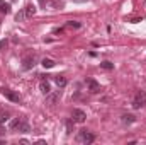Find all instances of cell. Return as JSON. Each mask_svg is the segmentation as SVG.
<instances>
[{"mask_svg":"<svg viewBox=\"0 0 146 145\" xmlns=\"http://www.w3.org/2000/svg\"><path fill=\"white\" fill-rule=\"evenodd\" d=\"M9 126H10L12 130L22 132V133H27V132H31V126H29V123H27L26 119H19V118L12 119V121L9 123Z\"/></svg>","mask_w":146,"mask_h":145,"instance_id":"6da1fadb","label":"cell"},{"mask_svg":"<svg viewBox=\"0 0 146 145\" xmlns=\"http://www.w3.org/2000/svg\"><path fill=\"white\" fill-rule=\"evenodd\" d=\"M145 104H146V92L145 91L136 92V96H134V99H133V108L134 109H141Z\"/></svg>","mask_w":146,"mask_h":145,"instance_id":"7a4b0ae2","label":"cell"},{"mask_svg":"<svg viewBox=\"0 0 146 145\" xmlns=\"http://www.w3.org/2000/svg\"><path fill=\"white\" fill-rule=\"evenodd\" d=\"M0 94L5 96V97H7L9 101H12V103H19V101H21V96H19L17 92H14V91L7 89V87H2V89H0Z\"/></svg>","mask_w":146,"mask_h":145,"instance_id":"3957f363","label":"cell"},{"mask_svg":"<svg viewBox=\"0 0 146 145\" xmlns=\"http://www.w3.org/2000/svg\"><path fill=\"white\" fill-rule=\"evenodd\" d=\"M76 140H78L80 144H92V142L95 140V137H94V135H92L90 132H87V130H82V132L78 133Z\"/></svg>","mask_w":146,"mask_h":145,"instance_id":"277c9868","label":"cell"},{"mask_svg":"<svg viewBox=\"0 0 146 145\" xmlns=\"http://www.w3.org/2000/svg\"><path fill=\"white\" fill-rule=\"evenodd\" d=\"M72 118H73V121L75 123H83L85 119H87V114H85V111L83 109H73V113H72Z\"/></svg>","mask_w":146,"mask_h":145,"instance_id":"5b68a950","label":"cell"},{"mask_svg":"<svg viewBox=\"0 0 146 145\" xmlns=\"http://www.w3.org/2000/svg\"><path fill=\"white\" fill-rule=\"evenodd\" d=\"M36 65V56L34 55H27L24 60H22V67L26 68V70H29V68H33Z\"/></svg>","mask_w":146,"mask_h":145,"instance_id":"8992f818","label":"cell"},{"mask_svg":"<svg viewBox=\"0 0 146 145\" xmlns=\"http://www.w3.org/2000/svg\"><path fill=\"white\" fill-rule=\"evenodd\" d=\"M87 85H88V91H90L92 94H97V92H100V84H99L97 80H94V79H88V80H87Z\"/></svg>","mask_w":146,"mask_h":145,"instance_id":"52a82bcc","label":"cell"},{"mask_svg":"<svg viewBox=\"0 0 146 145\" xmlns=\"http://www.w3.org/2000/svg\"><path fill=\"white\" fill-rule=\"evenodd\" d=\"M39 89H41V92H42L44 96L51 92V85H49V82H48V80H41V84H39Z\"/></svg>","mask_w":146,"mask_h":145,"instance_id":"ba28073f","label":"cell"},{"mask_svg":"<svg viewBox=\"0 0 146 145\" xmlns=\"http://www.w3.org/2000/svg\"><path fill=\"white\" fill-rule=\"evenodd\" d=\"M58 99H60V92H54V94H51V92H49V94H46V101H48V104H51V106H53V104H56V101H58Z\"/></svg>","mask_w":146,"mask_h":145,"instance_id":"9c48e42d","label":"cell"},{"mask_svg":"<svg viewBox=\"0 0 146 145\" xmlns=\"http://www.w3.org/2000/svg\"><path fill=\"white\" fill-rule=\"evenodd\" d=\"M121 121H122L124 125H131V123H134V121H136V116H134V114H122Z\"/></svg>","mask_w":146,"mask_h":145,"instance_id":"30bf717a","label":"cell"},{"mask_svg":"<svg viewBox=\"0 0 146 145\" xmlns=\"http://www.w3.org/2000/svg\"><path fill=\"white\" fill-rule=\"evenodd\" d=\"M54 82H56L58 87H65L66 85V79L63 75H54Z\"/></svg>","mask_w":146,"mask_h":145,"instance_id":"8fae6325","label":"cell"},{"mask_svg":"<svg viewBox=\"0 0 146 145\" xmlns=\"http://www.w3.org/2000/svg\"><path fill=\"white\" fill-rule=\"evenodd\" d=\"M0 12L2 14H9L10 12V3H7L5 0H0Z\"/></svg>","mask_w":146,"mask_h":145,"instance_id":"7c38bea8","label":"cell"},{"mask_svg":"<svg viewBox=\"0 0 146 145\" xmlns=\"http://www.w3.org/2000/svg\"><path fill=\"white\" fill-rule=\"evenodd\" d=\"M24 14H26V17L29 19V17H33L34 14H36V7L34 5H27L26 7V10H24Z\"/></svg>","mask_w":146,"mask_h":145,"instance_id":"4fadbf2b","label":"cell"},{"mask_svg":"<svg viewBox=\"0 0 146 145\" xmlns=\"http://www.w3.org/2000/svg\"><path fill=\"white\" fill-rule=\"evenodd\" d=\"M41 65H42L44 68H53V67H54V62H53L51 58H44V60L41 62Z\"/></svg>","mask_w":146,"mask_h":145,"instance_id":"5bb4252c","label":"cell"},{"mask_svg":"<svg viewBox=\"0 0 146 145\" xmlns=\"http://www.w3.org/2000/svg\"><path fill=\"white\" fill-rule=\"evenodd\" d=\"M49 7L51 9H61L63 7V0H49Z\"/></svg>","mask_w":146,"mask_h":145,"instance_id":"9a60e30c","label":"cell"},{"mask_svg":"<svg viewBox=\"0 0 146 145\" xmlns=\"http://www.w3.org/2000/svg\"><path fill=\"white\" fill-rule=\"evenodd\" d=\"M73 123H75L73 118L72 119H66V123H65V126H66V133H68V135H72L73 133Z\"/></svg>","mask_w":146,"mask_h":145,"instance_id":"2e32d148","label":"cell"},{"mask_svg":"<svg viewBox=\"0 0 146 145\" xmlns=\"http://www.w3.org/2000/svg\"><path fill=\"white\" fill-rule=\"evenodd\" d=\"M5 121H9V113L3 111V109H0V125H3Z\"/></svg>","mask_w":146,"mask_h":145,"instance_id":"e0dca14e","label":"cell"},{"mask_svg":"<svg viewBox=\"0 0 146 145\" xmlns=\"http://www.w3.org/2000/svg\"><path fill=\"white\" fill-rule=\"evenodd\" d=\"M100 67H102L104 70H112V68H114V63H110V62H102Z\"/></svg>","mask_w":146,"mask_h":145,"instance_id":"ac0fdd59","label":"cell"},{"mask_svg":"<svg viewBox=\"0 0 146 145\" xmlns=\"http://www.w3.org/2000/svg\"><path fill=\"white\" fill-rule=\"evenodd\" d=\"M68 28H75V29H78V28H82V24L76 22V21H70V22H68Z\"/></svg>","mask_w":146,"mask_h":145,"instance_id":"d6986e66","label":"cell"},{"mask_svg":"<svg viewBox=\"0 0 146 145\" xmlns=\"http://www.w3.org/2000/svg\"><path fill=\"white\" fill-rule=\"evenodd\" d=\"M5 46H7V39H2V41H0V51H2Z\"/></svg>","mask_w":146,"mask_h":145,"instance_id":"ffe728a7","label":"cell"},{"mask_svg":"<svg viewBox=\"0 0 146 145\" xmlns=\"http://www.w3.org/2000/svg\"><path fill=\"white\" fill-rule=\"evenodd\" d=\"M15 17H17V21H22V19L26 17V14H24V12H21V14H17Z\"/></svg>","mask_w":146,"mask_h":145,"instance_id":"44dd1931","label":"cell"},{"mask_svg":"<svg viewBox=\"0 0 146 145\" xmlns=\"http://www.w3.org/2000/svg\"><path fill=\"white\" fill-rule=\"evenodd\" d=\"M61 33H63V28H56L54 29V34H61Z\"/></svg>","mask_w":146,"mask_h":145,"instance_id":"7402d4cb","label":"cell"},{"mask_svg":"<svg viewBox=\"0 0 146 145\" xmlns=\"http://www.w3.org/2000/svg\"><path fill=\"white\" fill-rule=\"evenodd\" d=\"M73 2H87V0H73Z\"/></svg>","mask_w":146,"mask_h":145,"instance_id":"603a6c76","label":"cell"},{"mask_svg":"<svg viewBox=\"0 0 146 145\" xmlns=\"http://www.w3.org/2000/svg\"><path fill=\"white\" fill-rule=\"evenodd\" d=\"M39 2H41V3H46V0H39Z\"/></svg>","mask_w":146,"mask_h":145,"instance_id":"cb8c5ba5","label":"cell"}]
</instances>
